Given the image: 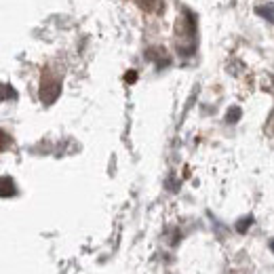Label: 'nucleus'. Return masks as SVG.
I'll list each match as a JSON object with an SVG mask.
<instances>
[{"label":"nucleus","instance_id":"nucleus-1","mask_svg":"<svg viewBox=\"0 0 274 274\" xmlns=\"http://www.w3.org/2000/svg\"><path fill=\"white\" fill-rule=\"evenodd\" d=\"M15 194V188H13V182L9 177H2V196L4 198H9V196H13Z\"/></svg>","mask_w":274,"mask_h":274},{"label":"nucleus","instance_id":"nucleus-2","mask_svg":"<svg viewBox=\"0 0 274 274\" xmlns=\"http://www.w3.org/2000/svg\"><path fill=\"white\" fill-rule=\"evenodd\" d=\"M257 13H260L262 17H266L268 21H274V11H272V6H270V4H268V6H264V9H260Z\"/></svg>","mask_w":274,"mask_h":274},{"label":"nucleus","instance_id":"nucleus-3","mask_svg":"<svg viewBox=\"0 0 274 274\" xmlns=\"http://www.w3.org/2000/svg\"><path fill=\"white\" fill-rule=\"evenodd\" d=\"M135 2L142 6V9H146V11H152V6L158 2V0H135Z\"/></svg>","mask_w":274,"mask_h":274},{"label":"nucleus","instance_id":"nucleus-4","mask_svg":"<svg viewBox=\"0 0 274 274\" xmlns=\"http://www.w3.org/2000/svg\"><path fill=\"white\" fill-rule=\"evenodd\" d=\"M238 116H240V110H238V108H234L232 112H228V122H236V120H238Z\"/></svg>","mask_w":274,"mask_h":274},{"label":"nucleus","instance_id":"nucleus-5","mask_svg":"<svg viewBox=\"0 0 274 274\" xmlns=\"http://www.w3.org/2000/svg\"><path fill=\"white\" fill-rule=\"evenodd\" d=\"M135 78H137V72H133V70H131V72H127V76H124V80H127V82H135Z\"/></svg>","mask_w":274,"mask_h":274}]
</instances>
